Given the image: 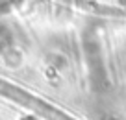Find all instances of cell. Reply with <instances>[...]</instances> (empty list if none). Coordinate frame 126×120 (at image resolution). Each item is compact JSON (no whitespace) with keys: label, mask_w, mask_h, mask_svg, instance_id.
<instances>
[{"label":"cell","mask_w":126,"mask_h":120,"mask_svg":"<svg viewBox=\"0 0 126 120\" xmlns=\"http://www.w3.org/2000/svg\"><path fill=\"white\" fill-rule=\"evenodd\" d=\"M2 65L9 70H17L24 65V54L17 46H8L2 52Z\"/></svg>","instance_id":"1"},{"label":"cell","mask_w":126,"mask_h":120,"mask_svg":"<svg viewBox=\"0 0 126 120\" xmlns=\"http://www.w3.org/2000/svg\"><path fill=\"white\" fill-rule=\"evenodd\" d=\"M47 61H48V65L56 70V74H65V72L71 70V59L61 50H52L50 54H48Z\"/></svg>","instance_id":"2"},{"label":"cell","mask_w":126,"mask_h":120,"mask_svg":"<svg viewBox=\"0 0 126 120\" xmlns=\"http://www.w3.org/2000/svg\"><path fill=\"white\" fill-rule=\"evenodd\" d=\"M108 120H119V118H108Z\"/></svg>","instance_id":"3"}]
</instances>
